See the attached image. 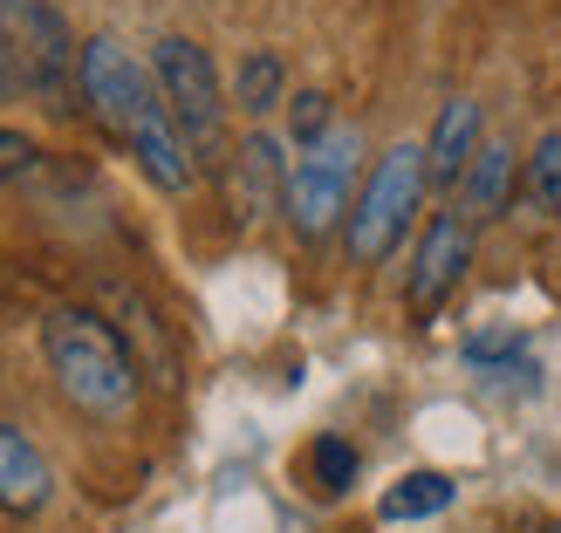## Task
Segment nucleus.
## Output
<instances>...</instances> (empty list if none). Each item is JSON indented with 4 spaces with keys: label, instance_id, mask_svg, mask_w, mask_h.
<instances>
[{
    "label": "nucleus",
    "instance_id": "1",
    "mask_svg": "<svg viewBox=\"0 0 561 533\" xmlns=\"http://www.w3.org/2000/svg\"><path fill=\"white\" fill-rule=\"evenodd\" d=\"M42 356L55 370V390L96 425H124L137 410V390H145V370H137V349L124 343L117 322H103L96 308H48L42 315Z\"/></svg>",
    "mask_w": 561,
    "mask_h": 533
},
{
    "label": "nucleus",
    "instance_id": "11",
    "mask_svg": "<svg viewBox=\"0 0 561 533\" xmlns=\"http://www.w3.org/2000/svg\"><path fill=\"white\" fill-rule=\"evenodd\" d=\"M514 185H520V151L507 137H493V144H480V158H472L466 178H459V212L466 219H500L507 199H514Z\"/></svg>",
    "mask_w": 561,
    "mask_h": 533
},
{
    "label": "nucleus",
    "instance_id": "10",
    "mask_svg": "<svg viewBox=\"0 0 561 533\" xmlns=\"http://www.w3.org/2000/svg\"><path fill=\"white\" fill-rule=\"evenodd\" d=\"M55 493V465L42 459V444L27 438L21 425H0V513L35 520Z\"/></svg>",
    "mask_w": 561,
    "mask_h": 533
},
{
    "label": "nucleus",
    "instance_id": "2",
    "mask_svg": "<svg viewBox=\"0 0 561 533\" xmlns=\"http://www.w3.org/2000/svg\"><path fill=\"white\" fill-rule=\"evenodd\" d=\"M432 192V172H425V144H390L370 178H363L356 206H350V260L356 267H377L404 246V233L417 227V206Z\"/></svg>",
    "mask_w": 561,
    "mask_h": 533
},
{
    "label": "nucleus",
    "instance_id": "3",
    "mask_svg": "<svg viewBox=\"0 0 561 533\" xmlns=\"http://www.w3.org/2000/svg\"><path fill=\"white\" fill-rule=\"evenodd\" d=\"M0 42L14 48V62L27 76L55 117H76L82 96V42L69 35V21L55 0H0Z\"/></svg>",
    "mask_w": 561,
    "mask_h": 533
},
{
    "label": "nucleus",
    "instance_id": "15",
    "mask_svg": "<svg viewBox=\"0 0 561 533\" xmlns=\"http://www.w3.org/2000/svg\"><path fill=\"white\" fill-rule=\"evenodd\" d=\"M301 465H308V486H316L322 499H343V493L356 486V465H363V459H356V444H350V438L322 431L316 444H308V459H301Z\"/></svg>",
    "mask_w": 561,
    "mask_h": 533
},
{
    "label": "nucleus",
    "instance_id": "9",
    "mask_svg": "<svg viewBox=\"0 0 561 533\" xmlns=\"http://www.w3.org/2000/svg\"><path fill=\"white\" fill-rule=\"evenodd\" d=\"M480 144H486V109L472 103V96H453V103L438 109L432 137H425V172H432V185L438 192H459V178H466V164L480 158Z\"/></svg>",
    "mask_w": 561,
    "mask_h": 533
},
{
    "label": "nucleus",
    "instance_id": "19",
    "mask_svg": "<svg viewBox=\"0 0 561 533\" xmlns=\"http://www.w3.org/2000/svg\"><path fill=\"white\" fill-rule=\"evenodd\" d=\"M548 533H561V520H554V526H548Z\"/></svg>",
    "mask_w": 561,
    "mask_h": 533
},
{
    "label": "nucleus",
    "instance_id": "13",
    "mask_svg": "<svg viewBox=\"0 0 561 533\" xmlns=\"http://www.w3.org/2000/svg\"><path fill=\"white\" fill-rule=\"evenodd\" d=\"M459 499V486L445 472H404L398 486L383 493V520H438Z\"/></svg>",
    "mask_w": 561,
    "mask_h": 533
},
{
    "label": "nucleus",
    "instance_id": "17",
    "mask_svg": "<svg viewBox=\"0 0 561 533\" xmlns=\"http://www.w3.org/2000/svg\"><path fill=\"white\" fill-rule=\"evenodd\" d=\"M35 164H42V144H35V137H27V130H8V124H0V185L27 178V172H35Z\"/></svg>",
    "mask_w": 561,
    "mask_h": 533
},
{
    "label": "nucleus",
    "instance_id": "7",
    "mask_svg": "<svg viewBox=\"0 0 561 533\" xmlns=\"http://www.w3.org/2000/svg\"><path fill=\"white\" fill-rule=\"evenodd\" d=\"M472 254H480V219H466L459 206L432 212V227H425V240H417V254H411V274H404V308L411 315H432V308L466 280Z\"/></svg>",
    "mask_w": 561,
    "mask_h": 533
},
{
    "label": "nucleus",
    "instance_id": "8",
    "mask_svg": "<svg viewBox=\"0 0 561 533\" xmlns=\"http://www.w3.org/2000/svg\"><path fill=\"white\" fill-rule=\"evenodd\" d=\"M288 172H295V164L280 158V137L247 130L240 151H233V206H240V219L288 212Z\"/></svg>",
    "mask_w": 561,
    "mask_h": 533
},
{
    "label": "nucleus",
    "instance_id": "12",
    "mask_svg": "<svg viewBox=\"0 0 561 533\" xmlns=\"http://www.w3.org/2000/svg\"><path fill=\"white\" fill-rule=\"evenodd\" d=\"M233 109L247 124H267L274 109H288V62L280 48H247L233 69Z\"/></svg>",
    "mask_w": 561,
    "mask_h": 533
},
{
    "label": "nucleus",
    "instance_id": "14",
    "mask_svg": "<svg viewBox=\"0 0 561 533\" xmlns=\"http://www.w3.org/2000/svg\"><path fill=\"white\" fill-rule=\"evenodd\" d=\"M520 192L541 219H561V130H541L520 164Z\"/></svg>",
    "mask_w": 561,
    "mask_h": 533
},
{
    "label": "nucleus",
    "instance_id": "16",
    "mask_svg": "<svg viewBox=\"0 0 561 533\" xmlns=\"http://www.w3.org/2000/svg\"><path fill=\"white\" fill-rule=\"evenodd\" d=\"M329 130H335V103H329V90H295V96H288V144L308 151V144H322Z\"/></svg>",
    "mask_w": 561,
    "mask_h": 533
},
{
    "label": "nucleus",
    "instance_id": "5",
    "mask_svg": "<svg viewBox=\"0 0 561 533\" xmlns=\"http://www.w3.org/2000/svg\"><path fill=\"white\" fill-rule=\"evenodd\" d=\"M356 172H363V130L335 124L322 144H308L288 172V227L295 240H329L335 227H350L356 206Z\"/></svg>",
    "mask_w": 561,
    "mask_h": 533
},
{
    "label": "nucleus",
    "instance_id": "18",
    "mask_svg": "<svg viewBox=\"0 0 561 533\" xmlns=\"http://www.w3.org/2000/svg\"><path fill=\"white\" fill-rule=\"evenodd\" d=\"M21 90H27V76H21V62H14V48L0 42V103H8V96H21Z\"/></svg>",
    "mask_w": 561,
    "mask_h": 533
},
{
    "label": "nucleus",
    "instance_id": "6",
    "mask_svg": "<svg viewBox=\"0 0 561 533\" xmlns=\"http://www.w3.org/2000/svg\"><path fill=\"white\" fill-rule=\"evenodd\" d=\"M151 90H158L151 62H137L117 35H90V42H82V103H90V117H96L110 137L130 130V117L145 109Z\"/></svg>",
    "mask_w": 561,
    "mask_h": 533
},
{
    "label": "nucleus",
    "instance_id": "4",
    "mask_svg": "<svg viewBox=\"0 0 561 533\" xmlns=\"http://www.w3.org/2000/svg\"><path fill=\"white\" fill-rule=\"evenodd\" d=\"M151 76H158V96L172 103V117L185 130V144L199 164H219V151H227V109L233 96L219 90V69L213 55L192 42V35H164L151 48Z\"/></svg>",
    "mask_w": 561,
    "mask_h": 533
}]
</instances>
